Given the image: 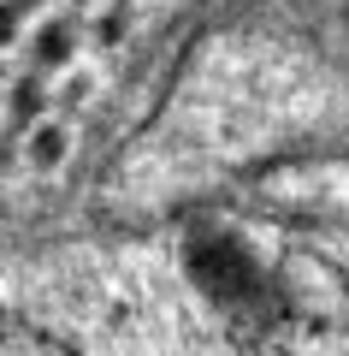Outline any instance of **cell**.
<instances>
[{
  "mask_svg": "<svg viewBox=\"0 0 349 356\" xmlns=\"http://www.w3.org/2000/svg\"><path fill=\"white\" fill-rule=\"evenodd\" d=\"M71 48H77L71 18H48L42 36H36V65H65V60H71Z\"/></svg>",
  "mask_w": 349,
  "mask_h": 356,
  "instance_id": "obj_1",
  "label": "cell"
},
{
  "mask_svg": "<svg viewBox=\"0 0 349 356\" xmlns=\"http://www.w3.org/2000/svg\"><path fill=\"white\" fill-rule=\"evenodd\" d=\"M65 149H71V131H65V119H48V125L30 131V161H36V166H53Z\"/></svg>",
  "mask_w": 349,
  "mask_h": 356,
  "instance_id": "obj_2",
  "label": "cell"
},
{
  "mask_svg": "<svg viewBox=\"0 0 349 356\" xmlns=\"http://www.w3.org/2000/svg\"><path fill=\"white\" fill-rule=\"evenodd\" d=\"M6 107H12V125H18V131H36V119H42V83H36V77H24V83H12V95H6Z\"/></svg>",
  "mask_w": 349,
  "mask_h": 356,
  "instance_id": "obj_3",
  "label": "cell"
},
{
  "mask_svg": "<svg viewBox=\"0 0 349 356\" xmlns=\"http://www.w3.org/2000/svg\"><path fill=\"white\" fill-rule=\"evenodd\" d=\"M125 30H130V6H125V0H112L107 13L95 18V42H125Z\"/></svg>",
  "mask_w": 349,
  "mask_h": 356,
  "instance_id": "obj_4",
  "label": "cell"
},
{
  "mask_svg": "<svg viewBox=\"0 0 349 356\" xmlns=\"http://www.w3.org/2000/svg\"><path fill=\"white\" fill-rule=\"evenodd\" d=\"M18 18H24V6H18V0H6V6H0V42H12Z\"/></svg>",
  "mask_w": 349,
  "mask_h": 356,
  "instance_id": "obj_5",
  "label": "cell"
},
{
  "mask_svg": "<svg viewBox=\"0 0 349 356\" xmlns=\"http://www.w3.org/2000/svg\"><path fill=\"white\" fill-rule=\"evenodd\" d=\"M89 95V77H71V83H65V107H77Z\"/></svg>",
  "mask_w": 349,
  "mask_h": 356,
  "instance_id": "obj_6",
  "label": "cell"
},
{
  "mask_svg": "<svg viewBox=\"0 0 349 356\" xmlns=\"http://www.w3.org/2000/svg\"><path fill=\"white\" fill-rule=\"evenodd\" d=\"M18 6H36V0H18Z\"/></svg>",
  "mask_w": 349,
  "mask_h": 356,
  "instance_id": "obj_7",
  "label": "cell"
},
{
  "mask_svg": "<svg viewBox=\"0 0 349 356\" xmlns=\"http://www.w3.org/2000/svg\"><path fill=\"white\" fill-rule=\"evenodd\" d=\"M0 83H6V72H0Z\"/></svg>",
  "mask_w": 349,
  "mask_h": 356,
  "instance_id": "obj_8",
  "label": "cell"
}]
</instances>
